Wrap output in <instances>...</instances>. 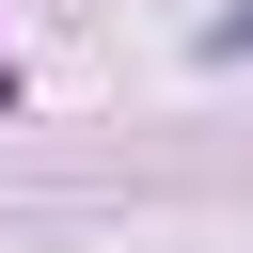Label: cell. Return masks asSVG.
Segmentation results:
<instances>
[{
	"label": "cell",
	"instance_id": "1",
	"mask_svg": "<svg viewBox=\"0 0 253 253\" xmlns=\"http://www.w3.org/2000/svg\"><path fill=\"white\" fill-rule=\"evenodd\" d=\"M221 47H253V16H221Z\"/></svg>",
	"mask_w": 253,
	"mask_h": 253
}]
</instances>
